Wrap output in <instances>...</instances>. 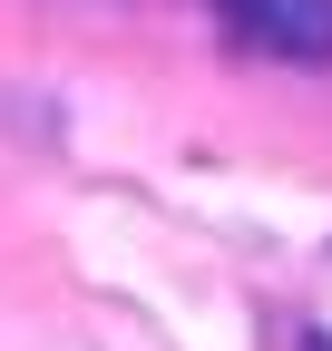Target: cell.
<instances>
[{"instance_id": "1", "label": "cell", "mask_w": 332, "mask_h": 351, "mask_svg": "<svg viewBox=\"0 0 332 351\" xmlns=\"http://www.w3.org/2000/svg\"><path fill=\"white\" fill-rule=\"evenodd\" d=\"M215 10L264 59H332V0H215Z\"/></svg>"}, {"instance_id": "2", "label": "cell", "mask_w": 332, "mask_h": 351, "mask_svg": "<svg viewBox=\"0 0 332 351\" xmlns=\"http://www.w3.org/2000/svg\"><path fill=\"white\" fill-rule=\"evenodd\" d=\"M313 351H332V332H322V341H313Z\"/></svg>"}]
</instances>
